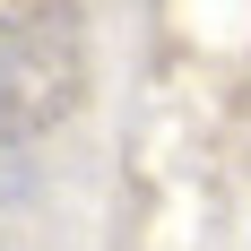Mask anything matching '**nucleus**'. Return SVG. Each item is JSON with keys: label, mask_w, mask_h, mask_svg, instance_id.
Returning <instances> with one entry per match:
<instances>
[{"label": "nucleus", "mask_w": 251, "mask_h": 251, "mask_svg": "<svg viewBox=\"0 0 251 251\" xmlns=\"http://www.w3.org/2000/svg\"><path fill=\"white\" fill-rule=\"evenodd\" d=\"M87 87V35H78V9H26L9 18V44H0V148L18 139H44L61 113Z\"/></svg>", "instance_id": "obj_1"}, {"label": "nucleus", "mask_w": 251, "mask_h": 251, "mask_svg": "<svg viewBox=\"0 0 251 251\" xmlns=\"http://www.w3.org/2000/svg\"><path fill=\"white\" fill-rule=\"evenodd\" d=\"M0 44H9V18H0Z\"/></svg>", "instance_id": "obj_2"}]
</instances>
